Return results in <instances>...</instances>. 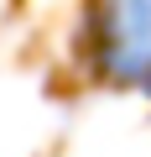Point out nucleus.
Segmentation results:
<instances>
[{"instance_id":"1","label":"nucleus","mask_w":151,"mask_h":157,"mask_svg":"<svg viewBox=\"0 0 151 157\" xmlns=\"http://www.w3.org/2000/svg\"><path fill=\"white\" fill-rule=\"evenodd\" d=\"M110 58L125 78H151V0H110Z\"/></svg>"}]
</instances>
